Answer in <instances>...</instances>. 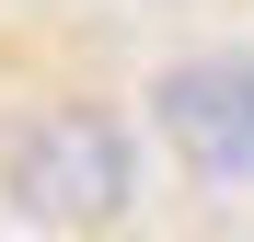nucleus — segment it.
<instances>
[{"label": "nucleus", "mask_w": 254, "mask_h": 242, "mask_svg": "<svg viewBox=\"0 0 254 242\" xmlns=\"http://www.w3.org/2000/svg\"><path fill=\"white\" fill-rule=\"evenodd\" d=\"M162 150L208 185H254V58H185L162 69Z\"/></svg>", "instance_id": "nucleus-2"}, {"label": "nucleus", "mask_w": 254, "mask_h": 242, "mask_svg": "<svg viewBox=\"0 0 254 242\" xmlns=\"http://www.w3.org/2000/svg\"><path fill=\"white\" fill-rule=\"evenodd\" d=\"M12 208L47 219V231L116 219V208H127V139H116V115H93V104L35 115V127L12 139Z\"/></svg>", "instance_id": "nucleus-1"}]
</instances>
